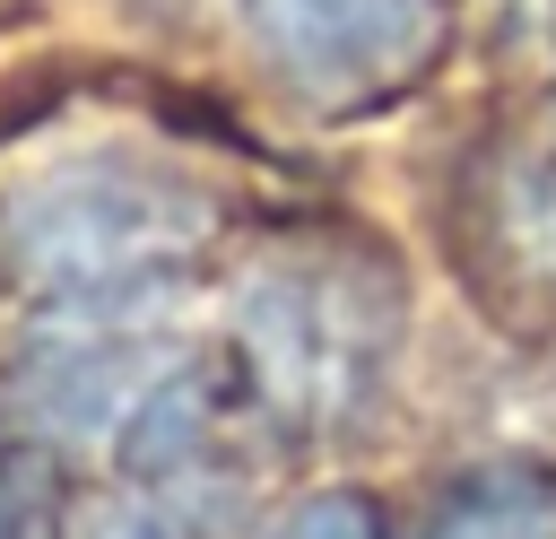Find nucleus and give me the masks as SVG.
I'll return each mask as SVG.
<instances>
[{
    "label": "nucleus",
    "instance_id": "nucleus-1",
    "mask_svg": "<svg viewBox=\"0 0 556 539\" xmlns=\"http://www.w3.org/2000/svg\"><path fill=\"white\" fill-rule=\"evenodd\" d=\"M208 235L200 183L96 148L52 156L0 200V261L52 304H130Z\"/></svg>",
    "mask_w": 556,
    "mask_h": 539
},
{
    "label": "nucleus",
    "instance_id": "nucleus-2",
    "mask_svg": "<svg viewBox=\"0 0 556 539\" xmlns=\"http://www.w3.org/2000/svg\"><path fill=\"white\" fill-rule=\"evenodd\" d=\"M235 365L261 409L287 426H330L374 400L391 365V278H374L348 252H269L235 287Z\"/></svg>",
    "mask_w": 556,
    "mask_h": 539
},
{
    "label": "nucleus",
    "instance_id": "nucleus-3",
    "mask_svg": "<svg viewBox=\"0 0 556 539\" xmlns=\"http://www.w3.org/2000/svg\"><path fill=\"white\" fill-rule=\"evenodd\" d=\"M252 43L313 96H365L426 61L434 0H243Z\"/></svg>",
    "mask_w": 556,
    "mask_h": 539
},
{
    "label": "nucleus",
    "instance_id": "nucleus-4",
    "mask_svg": "<svg viewBox=\"0 0 556 539\" xmlns=\"http://www.w3.org/2000/svg\"><path fill=\"white\" fill-rule=\"evenodd\" d=\"M78 322H61L43 348H26V409L61 435H104V426H130L139 400L174 374L165 365V339L148 330V304H61Z\"/></svg>",
    "mask_w": 556,
    "mask_h": 539
},
{
    "label": "nucleus",
    "instance_id": "nucleus-5",
    "mask_svg": "<svg viewBox=\"0 0 556 539\" xmlns=\"http://www.w3.org/2000/svg\"><path fill=\"white\" fill-rule=\"evenodd\" d=\"M434 539H556V487L539 469H469L443 496Z\"/></svg>",
    "mask_w": 556,
    "mask_h": 539
},
{
    "label": "nucleus",
    "instance_id": "nucleus-6",
    "mask_svg": "<svg viewBox=\"0 0 556 539\" xmlns=\"http://www.w3.org/2000/svg\"><path fill=\"white\" fill-rule=\"evenodd\" d=\"M513 243L556 278V139L530 148V165L513 174Z\"/></svg>",
    "mask_w": 556,
    "mask_h": 539
},
{
    "label": "nucleus",
    "instance_id": "nucleus-7",
    "mask_svg": "<svg viewBox=\"0 0 556 539\" xmlns=\"http://www.w3.org/2000/svg\"><path fill=\"white\" fill-rule=\"evenodd\" d=\"M269 539H391V530H382V513H374L365 496L330 487V496H304L295 513H278Z\"/></svg>",
    "mask_w": 556,
    "mask_h": 539
},
{
    "label": "nucleus",
    "instance_id": "nucleus-8",
    "mask_svg": "<svg viewBox=\"0 0 556 539\" xmlns=\"http://www.w3.org/2000/svg\"><path fill=\"white\" fill-rule=\"evenodd\" d=\"M52 539H174V530H165L148 504H130V496H78Z\"/></svg>",
    "mask_w": 556,
    "mask_h": 539
},
{
    "label": "nucleus",
    "instance_id": "nucleus-9",
    "mask_svg": "<svg viewBox=\"0 0 556 539\" xmlns=\"http://www.w3.org/2000/svg\"><path fill=\"white\" fill-rule=\"evenodd\" d=\"M0 539H17V487H9V469H0Z\"/></svg>",
    "mask_w": 556,
    "mask_h": 539
}]
</instances>
